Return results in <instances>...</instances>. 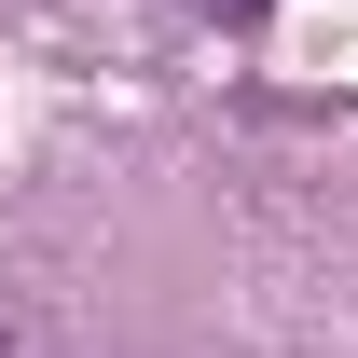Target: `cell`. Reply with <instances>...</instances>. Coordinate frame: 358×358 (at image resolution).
I'll list each match as a JSON object with an SVG mask.
<instances>
[{"label":"cell","instance_id":"cell-1","mask_svg":"<svg viewBox=\"0 0 358 358\" xmlns=\"http://www.w3.org/2000/svg\"><path fill=\"white\" fill-rule=\"evenodd\" d=\"M207 14H221V28H262V0H207Z\"/></svg>","mask_w":358,"mask_h":358},{"label":"cell","instance_id":"cell-2","mask_svg":"<svg viewBox=\"0 0 358 358\" xmlns=\"http://www.w3.org/2000/svg\"><path fill=\"white\" fill-rule=\"evenodd\" d=\"M0 358H14V317H0Z\"/></svg>","mask_w":358,"mask_h":358}]
</instances>
